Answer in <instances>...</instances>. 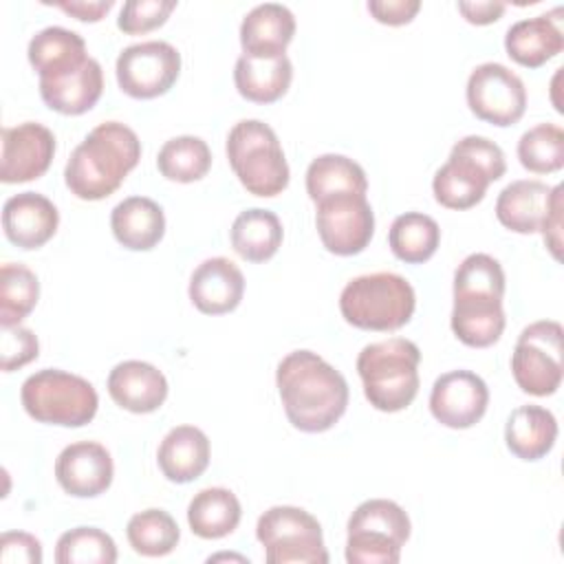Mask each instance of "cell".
I'll list each match as a JSON object with an SVG mask.
<instances>
[{
    "label": "cell",
    "instance_id": "cell-2",
    "mask_svg": "<svg viewBox=\"0 0 564 564\" xmlns=\"http://www.w3.org/2000/svg\"><path fill=\"white\" fill-rule=\"evenodd\" d=\"M139 159L137 132L121 121H104L70 152L64 167L66 187L82 200H101L119 189Z\"/></svg>",
    "mask_w": 564,
    "mask_h": 564
},
{
    "label": "cell",
    "instance_id": "cell-27",
    "mask_svg": "<svg viewBox=\"0 0 564 564\" xmlns=\"http://www.w3.org/2000/svg\"><path fill=\"white\" fill-rule=\"evenodd\" d=\"M293 64L289 55L251 57L240 55L234 66V84L238 93L253 104H273L291 86Z\"/></svg>",
    "mask_w": 564,
    "mask_h": 564
},
{
    "label": "cell",
    "instance_id": "cell-14",
    "mask_svg": "<svg viewBox=\"0 0 564 564\" xmlns=\"http://www.w3.org/2000/svg\"><path fill=\"white\" fill-rule=\"evenodd\" d=\"M489 405L487 383L471 370H449L441 375L430 392L432 416L452 430L476 425Z\"/></svg>",
    "mask_w": 564,
    "mask_h": 564
},
{
    "label": "cell",
    "instance_id": "cell-16",
    "mask_svg": "<svg viewBox=\"0 0 564 564\" xmlns=\"http://www.w3.org/2000/svg\"><path fill=\"white\" fill-rule=\"evenodd\" d=\"M112 476V456L95 441L66 445L55 460V478L59 487L75 498H95L104 494L110 487Z\"/></svg>",
    "mask_w": 564,
    "mask_h": 564
},
{
    "label": "cell",
    "instance_id": "cell-6",
    "mask_svg": "<svg viewBox=\"0 0 564 564\" xmlns=\"http://www.w3.org/2000/svg\"><path fill=\"white\" fill-rule=\"evenodd\" d=\"M416 295L412 284L390 271L352 278L341 295V317L361 330H397L412 319Z\"/></svg>",
    "mask_w": 564,
    "mask_h": 564
},
{
    "label": "cell",
    "instance_id": "cell-26",
    "mask_svg": "<svg viewBox=\"0 0 564 564\" xmlns=\"http://www.w3.org/2000/svg\"><path fill=\"white\" fill-rule=\"evenodd\" d=\"M110 229L117 242L130 251H150L165 234V214L148 196H128L115 205Z\"/></svg>",
    "mask_w": 564,
    "mask_h": 564
},
{
    "label": "cell",
    "instance_id": "cell-22",
    "mask_svg": "<svg viewBox=\"0 0 564 564\" xmlns=\"http://www.w3.org/2000/svg\"><path fill=\"white\" fill-rule=\"evenodd\" d=\"M104 70L95 57H88L73 70L40 79V95L44 104L59 115H84L101 97Z\"/></svg>",
    "mask_w": 564,
    "mask_h": 564
},
{
    "label": "cell",
    "instance_id": "cell-46",
    "mask_svg": "<svg viewBox=\"0 0 564 564\" xmlns=\"http://www.w3.org/2000/svg\"><path fill=\"white\" fill-rule=\"evenodd\" d=\"M562 192H564V187L560 185L557 192H555L553 205H551V214H549V218L544 220V225L540 229L542 236H544L546 247L551 249L553 258H557V260H560V247H562V207H564Z\"/></svg>",
    "mask_w": 564,
    "mask_h": 564
},
{
    "label": "cell",
    "instance_id": "cell-8",
    "mask_svg": "<svg viewBox=\"0 0 564 564\" xmlns=\"http://www.w3.org/2000/svg\"><path fill=\"white\" fill-rule=\"evenodd\" d=\"M348 564H397L410 538V518L394 500H364L348 518Z\"/></svg>",
    "mask_w": 564,
    "mask_h": 564
},
{
    "label": "cell",
    "instance_id": "cell-17",
    "mask_svg": "<svg viewBox=\"0 0 564 564\" xmlns=\"http://www.w3.org/2000/svg\"><path fill=\"white\" fill-rule=\"evenodd\" d=\"M59 225L57 207L37 192H20L2 205L4 236L20 249L46 245Z\"/></svg>",
    "mask_w": 564,
    "mask_h": 564
},
{
    "label": "cell",
    "instance_id": "cell-5",
    "mask_svg": "<svg viewBox=\"0 0 564 564\" xmlns=\"http://www.w3.org/2000/svg\"><path fill=\"white\" fill-rule=\"evenodd\" d=\"M227 159L240 185L262 198L278 196L289 185V163L275 130L260 119H242L227 134Z\"/></svg>",
    "mask_w": 564,
    "mask_h": 564
},
{
    "label": "cell",
    "instance_id": "cell-39",
    "mask_svg": "<svg viewBox=\"0 0 564 564\" xmlns=\"http://www.w3.org/2000/svg\"><path fill=\"white\" fill-rule=\"evenodd\" d=\"M482 293L505 295V271L500 262L489 253H469L454 271V295Z\"/></svg>",
    "mask_w": 564,
    "mask_h": 564
},
{
    "label": "cell",
    "instance_id": "cell-1",
    "mask_svg": "<svg viewBox=\"0 0 564 564\" xmlns=\"http://www.w3.org/2000/svg\"><path fill=\"white\" fill-rule=\"evenodd\" d=\"M289 423L306 434L330 430L346 412L348 383L339 370L311 350L289 352L275 370Z\"/></svg>",
    "mask_w": 564,
    "mask_h": 564
},
{
    "label": "cell",
    "instance_id": "cell-24",
    "mask_svg": "<svg viewBox=\"0 0 564 564\" xmlns=\"http://www.w3.org/2000/svg\"><path fill=\"white\" fill-rule=\"evenodd\" d=\"M452 330L454 335L471 348H487L496 344L505 330L502 297L482 293L454 295L452 308Z\"/></svg>",
    "mask_w": 564,
    "mask_h": 564
},
{
    "label": "cell",
    "instance_id": "cell-45",
    "mask_svg": "<svg viewBox=\"0 0 564 564\" xmlns=\"http://www.w3.org/2000/svg\"><path fill=\"white\" fill-rule=\"evenodd\" d=\"M458 11L463 13V18L469 22V24H476V26H485V24H491L496 20L502 18L507 4L505 2H494V0H485V2H458L456 4Z\"/></svg>",
    "mask_w": 564,
    "mask_h": 564
},
{
    "label": "cell",
    "instance_id": "cell-40",
    "mask_svg": "<svg viewBox=\"0 0 564 564\" xmlns=\"http://www.w3.org/2000/svg\"><path fill=\"white\" fill-rule=\"evenodd\" d=\"M176 9L174 0H128L121 7L117 26L128 35H143L165 24L170 13Z\"/></svg>",
    "mask_w": 564,
    "mask_h": 564
},
{
    "label": "cell",
    "instance_id": "cell-13",
    "mask_svg": "<svg viewBox=\"0 0 564 564\" xmlns=\"http://www.w3.org/2000/svg\"><path fill=\"white\" fill-rule=\"evenodd\" d=\"M465 95L469 110L498 128L518 123L527 110V88L522 79L498 62L476 66L467 79Z\"/></svg>",
    "mask_w": 564,
    "mask_h": 564
},
{
    "label": "cell",
    "instance_id": "cell-32",
    "mask_svg": "<svg viewBox=\"0 0 564 564\" xmlns=\"http://www.w3.org/2000/svg\"><path fill=\"white\" fill-rule=\"evenodd\" d=\"M306 192L313 203L333 194H364L368 178L364 167L344 154H319L306 170Z\"/></svg>",
    "mask_w": 564,
    "mask_h": 564
},
{
    "label": "cell",
    "instance_id": "cell-37",
    "mask_svg": "<svg viewBox=\"0 0 564 564\" xmlns=\"http://www.w3.org/2000/svg\"><path fill=\"white\" fill-rule=\"evenodd\" d=\"M520 165L533 174H551L564 165V130L557 123H538L518 141Z\"/></svg>",
    "mask_w": 564,
    "mask_h": 564
},
{
    "label": "cell",
    "instance_id": "cell-29",
    "mask_svg": "<svg viewBox=\"0 0 564 564\" xmlns=\"http://www.w3.org/2000/svg\"><path fill=\"white\" fill-rule=\"evenodd\" d=\"M26 55L40 79L73 70L88 59L84 37L64 26H46L37 31L29 42Z\"/></svg>",
    "mask_w": 564,
    "mask_h": 564
},
{
    "label": "cell",
    "instance_id": "cell-36",
    "mask_svg": "<svg viewBox=\"0 0 564 564\" xmlns=\"http://www.w3.org/2000/svg\"><path fill=\"white\" fill-rule=\"evenodd\" d=\"M37 297V275L20 262H4L0 271V326H18L35 308Z\"/></svg>",
    "mask_w": 564,
    "mask_h": 564
},
{
    "label": "cell",
    "instance_id": "cell-11",
    "mask_svg": "<svg viewBox=\"0 0 564 564\" xmlns=\"http://www.w3.org/2000/svg\"><path fill=\"white\" fill-rule=\"evenodd\" d=\"M117 84L134 99L165 95L181 73V53L163 40L126 46L117 57Z\"/></svg>",
    "mask_w": 564,
    "mask_h": 564
},
{
    "label": "cell",
    "instance_id": "cell-31",
    "mask_svg": "<svg viewBox=\"0 0 564 564\" xmlns=\"http://www.w3.org/2000/svg\"><path fill=\"white\" fill-rule=\"evenodd\" d=\"M280 218L262 207L245 209L231 225V247L247 262H264L273 258L282 245Z\"/></svg>",
    "mask_w": 564,
    "mask_h": 564
},
{
    "label": "cell",
    "instance_id": "cell-12",
    "mask_svg": "<svg viewBox=\"0 0 564 564\" xmlns=\"http://www.w3.org/2000/svg\"><path fill=\"white\" fill-rule=\"evenodd\" d=\"M322 245L335 256L361 253L375 234V214L364 194H333L315 203Z\"/></svg>",
    "mask_w": 564,
    "mask_h": 564
},
{
    "label": "cell",
    "instance_id": "cell-28",
    "mask_svg": "<svg viewBox=\"0 0 564 564\" xmlns=\"http://www.w3.org/2000/svg\"><path fill=\"white\" fill-rule=\"evenodd\" d=\"M557 438V421L553 412L542 405L516 408L505 425V441L513 456L520 460L544 458Z\"/></svg>",
    "mask_w": 564,
    "mask_h": 564
},
{
    "label": "cell",
    "instance_id": "cell-34",
    "mask_svg": "<svg viewBox=\"0 0 564 564\" xmlns=\"http://www.w3.org/2000/svg\"><path fill=\"white\" fill-rule=\"evenodd\" d=\"M156 167L167 181L194 183L200 181L212 167L209 145L194 134L174 137L163 143L156 156Z\"/></svg>",
    "mask_w": 564,
    "mask_h": 564
},
{
    "label": "cell",
    "instance_id": "cell-10",
    "mask_svg": "<svg viewBox=\"0 0 564 564\" xmlns=\"http://www.w3.org/2000/svg\"><path fill=\"white\" fill-rule=\"evenodd\" d=\"M562 337V324L555 319H540L522 328L511 355V372L522 392L533 397L557 392L564 372Z\"/></svg>",
    "mask_w": 564,
    "mask_h": 564
},
{
    "label": "cell",
    "instance_id": "cell-3",
    "mask_svg": "<svg viewBox=\"0 0 564 564\" xmlns=\"http://www.w3.org/2000/svg\"><path fill=\"white\" fill-rule=\"evenodd\" d=\"M421 350L405 337H390L361 348L357 372L364 394L379 412L405 410L419 392Z\"/></svg>",
    "mask_w": 564,
    "mask_h": 564
},
{
    "label": "cell",
    "instance_id": "cell-42",
    "mask_svg": "<svg viewBox=\"0 0 564 564\" xmlns=\"http://www.w3.org/2000/svg\"><path fill=\"white\" fill-rule=\"evenodd\" d=\"M0 560L4 564H40L42 544L35 535L24 531H7L0 538Z\"/></svg>",
    "mask_w": 564,
    "mask_h": 564
},
{
    "label": "cell",
    "instance_id": "cell-18",
    "mask_svg": "<svg viewBox=\"0 0 564 564\" xmlns=\"http://www.w3.org/2000/svg\"><path fill=\"white\" fill-rule=\"evenodd\" d=\"M189 300L205 315L234 311L245 295V275L225 256L203 260L189 278Z\"/></svg>",
    "mask_w": 564,
    "mask_h": 564
},
{
    "label": "cell",
    "instance_id": "cell-23",
    "mask_svg": "<svg viewBox=\"0 0 564 564\" xmlns=\"http://www.w3.org/2000/svg\"><path fill=\"white\" fill-rule=\"evenodd\" d=\"M295 35L293 13L278 2L253 7L240 24V46L251 57H278L286 53Z\"/></svg>",
    "mask_w": 564,
    "mask_h": 564
},
{
    "label": "cell",
    "instance_id": "cell-44",
    "mask_svg": "<svg viewBox=\"0 0 564 564\" xmlns=\"http://www.w3.org/2000/svg\"><path fill=\"white\" fill-rule=\"evenodd\" d=\"M53 7L62 9L64 13L82 20V22H99L112 7V0H70V2H53Z\"/></svg>",
    "mask_w": 564,
    "mask_h": 564
},
{
    "label": "cell",
    "instance_id": "cell-7",
    "mask_svg": "<svg viewBox=\"0 0 564 564\" xmlns=\"http://www.w3.org/2000/svg\"><path fill=\"white\" fill-rule=\"evenodd\" d=\"M20 401L37 423L82 427L90 423L99 408L97 390L79 375L44 368L24 379Z\"/></svg>",
    "mask_w": 564,
    "mask_h": 564
},
{
    "label": "cell",
    "instance_id": "cell-30",
    "mask_svg": "<svg viewBox=\"0 0 564 564\" xmlns=\"http://www.w3.org/2000/svg\"><path fill=\"white\" fill-rule=\"evenodd\" d=\"M242 509L231 489H200L187 505V524L203 540H218L236 531Z\"/></svg>",
    "mask_w": 564,
    "mask_h": 564
},
{
    "label": "cell",
    "instance_id": "cell-20",
    "mask_svg": "<svg viewBox=\"0 0 564 564\" xmlns=\"http://www.w3.org/2000/svg\"><path fill=\"white\" fill-rule=\"evenodd\" d=\"M560 15L562 9L557 7L551 13L524 18L511 24L505 35L507 55L524 68H540L549 59L560 55L564 48Z\"/></svg>",
    "mask_w": 564,
    "mask_h": 564
},
{
    "label": "cell",
    "instance_id": "cell-38",
    "mask_svg": "<svg viewBox=\"0 0 564 564\" xmlns=\"http://www.w3.org/2000/svg\"><path fill=\"white\" fill-rule=\"evenodd\" d=\"M57 564H115V540L97 527H75L59 535L55 544Z\"/></svg>",
    "mask_w": 564,
    "mask_h": 564
},
{
    "label": "cell",
    "instance_id": "cell-9",
    "mask_svg": "<svg viewBox=\"0 0 564 564\" xmlns=\"http://www.w3.org/2000/svg\"><path fill=\"white\" fill-rule=\"evenodd\" d=\"M267 564H326L322 524L308 511L291 505L267 509L256 524Z\"/></svg>",
    "mask_w": 564,
    "mask_h": 564
},
{
    "label": "cell",
    "instance_id": "cell-21",
    "mask_svg": "<svg viewBox=\"0 0 564 564\" xmlns=\"http://www.w3.org/2000/svg\"><path fill=\"white\" fill-rule=\"evenodd\" d=\"M560 185L549 187L535 178L509 183L496 200V218L516 234H535L551 214V205Z\"/></svg>",
    "mask_w": 564,
    "mask_h": 564
},
{
    "label": "cell",
    "instance_id": "cell-4",
    "mask_svg": "<svg viewBox=\"0 0 564 564\" xmlns=\"http://www.w3.org/2000/svg\"><path fill=\"white\" fill-rule=\"evenodd\" d=\"M505 170L507 161L498 143L478 134L463 137L434 174V198L447 209H469L485 198L489 183L502 178Z\"/></svg>",
    "mask_w": 564,
    "mask_h": 564
},
{
    "label": "cell",
    "instance_id": "cell-33",
    "mask_svg": "<svg viewBox=\"0 0 564 564\" xmlns=\"http://www.w3.org/2000/svg\"><path fill=\"white\" fill-rule=\"evenodd\" d=\"M441 242L438 223L421 212H405L397 216L388 231V245L392 253L408 264L427 262Z\"/></svg>",
    "mask_w": 564,
    "mask_h": 564
},
{
    "label": "cell",
    "instance_id": "cell-41",
    "mask_svg": "<svg viewBox=\"0 0 564 564\" xmlns=\"http://www.w3.org/2000/svg\"><path fill=\"white\" fill-rule=\"evenodd\" d=\"M40 344L31 328L24 326H2L0 333V368L4 372L18 370L33 359H37Z\"/></svg>",
    "mask_w": 564,
    "mask_h": 564
},
{
    "label": "cell",
    "instance_id": "cell-35",
    "mask_svg": "<svg viewBox=\"0 0 564 564\" xmlns=\"http://www.w3.org/2000/svg\"><path fill=\"white\" fill-rule=\"evenodd\" d=\"M126 535L130 546L145 557H161L176 549L181 531L176 520L163 509H145L128 520Z\"/></svg>",
    "mask_w": 564,
    "mask_h": 564
},
{
    "label": "cell",
    "instance_id": "cell-43",
    "mask_svg": "<svg viewBox=\"0 0 564 564\" xmlns=\"http://www.w3.org/2000/svg\"><path fill=\"white\" fill-rule=\"evenodd\" d=\"M370 15L388 26H401L414 20L421 9L419 0H370L366 4Z\"/></svg>",
    "mask_w": 564,
    "mask_h": 564
},
{
    "label": "cell",
    "instance_id": "cell-25",
    "mask_svg": "<svg viewBox=\"0 0 564 564\" xmlns=\"http://www.w3.org/2000/svg\"><path fill=\"white\" fill-rule=\"evenodd\" d=\"M156 463L163 476L185 485L196 480L209 465V438L194 425L172 427L156 452Z\"/></svg>",
    "mask_w": 564,
    "mask_h": 564
},
{
    "label": "cell",
    "instance_id": "cell-19",
    "mask_svg": "<svg viewBox=\"0 0 564 564\" xmlns=\"http://www.w3.org/2000/svg\"><path fill=\"white\" fill-rule=\"evenodd\" d=\"M108 394L119 408L134 414H148L163 405L167 397V379L156 366L128 359L110 370Z\"/></svg>",
    "mask_w": 564,
    "mask_h": 564
},
{
    "label": "cell",
    "instance_id": "cell-15",
    "mask_svg": "<svg viewBox=\"0 0 564 564\" xmlns=\"http://www.w3.org/2000/svg\"><path fill=\"white\" fill-rule=\"evenodd\" d=\"M53 154L55 137L46 126L24 121L13 128H2V183H26L40 178L48 170Z\"/></svg>",
    "mask_w": 564,
    "mask_h": 564
}]
</instances>
